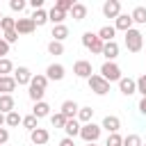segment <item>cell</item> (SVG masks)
<instances>
[{
	"label": "cell",
	"instance_id": "obj_1",
	"mask_svg": "<svg viewBox=\"0 0 146 146\" xmlns=\"http://www.w3.org/2000/svg\"><path fill=\"white\" fill-rule=\"evenodd\" d=\"M82 46H84L87 50L96 52V55H103L105 41H103V39L98 36V34H94V32H84V34H82Z\"/></svg>",
	"mask_w": 146,
	"mask_h": 146
},
{
	"label": "cell",
	"instance_id": "obj_2",
	"mask_svg": "<svg viewBox=\"0 0 146 146\" xmlns=\"http://www.w3.org/2000/svg\"><path fill=\"white\" fill-rule=\"evenodd\" d=\"M141 46H144V34L139 32V30H128L125 32V48L130 50V52H139L141 50Z\"/></svg>",
	"mask_w": 146,
	"mask_h": 146
},
{
	"label": "cell",
	"instance_id": "obj_3",
	"mask_svg": "<svg viewBox=\"0 0 146 146\" xmlns=\"http://www.w3.org/2000/svg\"><path fill=\"white\" fill-rule=\"evenodd\" d=\"M100 132H103V125H96L94 121H91V123H84V125L80 128V137H82L87 144H96L98 137H100Z\"/></svg>",
	"mask_w": 146,
	"mask_h": 146
},
{
	"label": "cell",
	"instance_id": "obj_4",
	"mask_svg": "<svg viewBox=\"0 0 146 146\" xmlns=\"http://www.w3.org/2000/svg\"><path fill=\"white\" fill-rule=\"evenodd\" d=\"M100 75L107 80V82H119L123 75H121V68L114 64V62H105L103 66H100Z\"/></svg>",
	"mask_w": 146,
	"mask_h": 146
},
{
	"label": "cell",
	"instance_id": "obj_5",
	"mask_svg": "<svg viewBox=\"0 0 146 146\" xmlns=\"http://www.w3.org/2000/svg\"><path fill=\"white\" fill-rule=\"evenodd\" d=\"M87 82H89V89H91L94 94H98V96H105V94L110 91V82H107L103 75H91Z\"/></svg>",
	"mask_w": 146,
	"mask_h": 146
},
{
	"label": "cell",
	"instance_id": "obj_6",
	"mask_svg": "<svg viewBox=\"0 0 146 146\" xmlns=\"http://www.w3.org/2000/svg\"><path fill=\"white\" fill-rule=\"evenodd\" d=\"M73 73L78 75V78H91L94 75V71H91V62H87V59H78L75 64H73Z\"/></svg>",
	"mask_w": 146,
	"mask_h": 146
},
{
	"label": "cell",
	"instance_id": "obj_7",
	"mask_svg": "<svg viewBox=\"0 0 146 146\" xmlns=\"http://www.w3.org/2000/svg\"><path fill=\"white\" fill-rule=\"evenodd\" d=\"M103 14H105V18H119L121 16V2L119 0H107L105 5H103Z\"/></svg>",
	"mask_w": 146,
	"mask_h": 146
},
{
	"label": "cell",
	"instance_id": "obj_8",
	"mask_svg": "<svg viewBox=\"0 0 146 146\" xmlns=\"http://www.w3.org/2000/svg\"><path fill=\"white\" fill-rule=\"evenodd\" d=\"M14 89H16L14 75H0V96H11Z\"/></svg>",
	"mask_w": 146,
	"mask_h": 146
},
{
	"label": "cell",
	"instance_id": "obj_9",
	"mask_svg": "<svg viewBox=\"0 0 146 146\" xmlns=\"http://www.w3.org/2000/svg\"><path fill=\"white\" fill-rule=\"evenodd\" d=\"M14 80H16V84H30L32 82V71L27 66H18L14 71Z\"/></svg>",
	"mask_w": 146,
	"mask_h": 146
},
{
	"label": "cell",
	"instance_id": "obj_10",
	"mask_svg": "<svg viewBox=\"0 0 146 146\" xmlns=\"http://www.w3.org/2000/svg\"><path fill=\"white\" fill-rule=\"evenodd\" d=\"M30 139H32V144H36V146H43V144H48L50 132H48L46 128H36V130L30 132Z\"/></svg>",
	"mask_w": 146,
	"mask_h": 146
},
{
	"label": "cell",
	"instance_id": "obj_11",
	"mask_svg": "<svg viewBox=\"0 0 146 146\" xmlns=\"http://www.w3.org/2000/svg\"><path fill=\"white\" fill-rule=\"evenodd\" d=\"M34 21L32 18H16V32L18 34H32L34 32Z\"/></svg>",
	"mask_w": 146,
	"mask_h": 146
},
{
	"label": "cell",
	"instance_id": "obj_12",
	"mask_svg": "<svg viewBox=\"0 0 146 146\" xmlns=\"http://www.w3.org/2000/svg\"><path fill=\"white\" fill-rule=\"evenodd\" d=\"M119 89H121L123 96H132V94L137 91V80H132V78H121V80H119Z\"/></svg>",
	"mask_w": 146,
	"mask_h": 146
},
{
	"label": "cell",
	"instance_id": "obj_13",
	"mask_svg": "<svg viewBox=\"0 0 146 146\" xmlns=\"http://www.w3.org/2000/svg\"><path fill=\"white\" fill-rule=\"evenodd\" d=\"M103 128H105L110 135H114V132H119V128H121V119L114 116V114H107V116L103 119Z\"/></svg>",
	"mask_w": 146,
	"mask_h": 146
},
{
	"label": "cell",
	"instance_id": "obj_14",
	"mask_svg": "<svg viewBox=\"0 0 146 146\" xmlns=\"http://www.w3.org/2000/svg\"><path fill=\"white\" fill-rule=\"evenodd\" d=\"M46 78H48V80H55V82L64 80V66H62V64H50V66L46 68Z\"/></svg>",
	"mask_w": 146,
	"mask_h": 146
},
{
	"label": "cell",
	"instance_id": "obj_15",
	"mask_svg": "<svg viewBox=\"0 0 146 146\" xmlns=\"http://www.w3.org/2000/svg\"><path fill=\"white\" fill-rule=\"evenodd\" d=\"M59 112H62L66 119H75V116H78V112H80V107H78V103H75V100H64Z\"/></svg>",
	"mask_w": 146,
	"mask_h": 146
},
{
	"label": "cell",
	"instance_id": "obj_16",
	"mask_svg": "<svg viewBox=\"0 0 146 146\" xmlns=\"http://www.w3.org/2000/svg\"><path fill=\"white\" fill-rule=\"evenodd\" d=\"M103 57H105L107 62H114V59L119 57V43H116V41H107L105 48H103Z\"/></svg>",
	"mask_w": 146,
	"mask_h": 146
},
{
	"label": "cell",
	"instance_id": "obj_17",
	"mask_svg": "<svg viewBox=\"0 0 146 146\" xmlns=\"http://www.w3.org/2000/svg\"><path fill=\"white\" fill-rule=\"evenodd\" d=\"M114 27H116V30H121V32L132 30V16H130V14H121V16L114 21Z\"/></svg>",
	"mask_w": 146,
	"mask_h": 146
},
{
	"label": "cell",
	"instance_id": "obj_18",
	"mask_svg": "<svg viewBox=\"0 0 146 146\" xmlns=\"http://www.w3.org/2000/svg\"><path fill=\"white\" fill-rule=\"evenodd\" d=\"M32 114H34L36 119H43V116H50V105H48L46 100H41V103H34V110H32Z\"/></svg>",
	"mask_w": 146,
	"mask_h": 146
},
{
	"label": "cell",
	"instance_id": "obj_19",
	"mask_svg": "<svg viewBox=\"0 0 146 146\" xmlns=\"http://www.w3.org/2000/svg\"><path fill=\"white\" fill-rule=\"evenodd\" d=\"M80 128H82V125H80L75 119H68V121H66V125H64V132H66V137H68V139H73L75 135H80Z\"/></svg>",
	"mask_w": 146,
	"mask_h": 146
},
{
	"label": "cell",
	"instance_id": "obj_20",
	"mask_svg": "<svg viewBox=\"0 0 146 146\" xmlns=\"http://www.w3.org/2000/svg\"><path fill=\"white\" fill-rule=\"evenodd\" d=\"M14 107H16V100H14V96H0V112H2V114H9V112H14Z\"/></svg>",
	"mask_w": 146,
	"mask_h": 146
},
{
	"label": "cell",
	"instance_id": "obj_21",
	"mask_svg": "<svg viewBox=\"0 0 146 146\" xmlns=\"http://www.w3.org/2000/svg\"><path fill=\"white\" fill-rule=\"evenodd\" d=\"M114 34H116V27L114 25H103L100 30H98V36L107 43V41H114Z\"/></svg>",
	"mask_w": 146,
	"mask_h": 146
},
{
	"label": "cell",
	"instance_id": "obj_22",
	"mask_svg": "<svg viewBox=\"0 0 146 146\" xmlns=\"http://www.w3.org/2000/svg\"><path fill=\"white\" fill-rule=\"evenodd\" d=\"M66 36H68V27H66L64 23H62V25H55V27H52V41H59V43H62V41H64Z\"/></svg>",
	"mask_w": 146,
	"mask_h": 146
},
{
	"label": "cell",
	"instance_id": "obj_23",
	"mask_svg": "<svg viewBox=\"0 0 146 146\" xmlns=\"http://www.w3.org/2000/svg\"><path fill=\"white\" fill-rule=\"evenodd\" d=\"M46 84H48V78L41 75V73H36V75H32L30 89H41V91H46Z\"/></svg>",
	"mask_w": 146,
	"mask_h": 146
},
{
	"label": "cell",
	"instance_id": "obj_24",
	"mask_svg": "<svg viewBox=\"0 0 146 146\" xmlns=\"http://www.w3.org/2000/svg\"><path fill=\"white\" fill-rule=\"evenodd\" d=\"M130 16H132V23L144 25V23H146V7H141V5H139V7H135Z\"/></svg>",
	"mask_w": 146,
	"mask_h": 146
},
{
	"label": "cell",
	"instance_id": "obj_25",
	"mask_svg": "<svg viewBox=\"0 0 146 146\" xmlns=\"http://www.w3.org/2000/svg\"><path fill=\"white\" fill-rule=\"evenodd\" d=\"M71 14H73L75 21H84V18H87V7H84L82 2H75L73 9H71Z\"/></svg>",
	"mask_w": 146,
	"mask_h": 146
},
{
	"label": "cell",
	"instance_id": "obj_26",
	"mask_svg": "<svg viewBox=\"0 0 146 146\" xmlns=\"http://www.w3.org/2000/svg\"><path fill=\"white\" fill-rule=\"evenodd\" d=\"M30 18L34 21V25H36V27H41V25H46V23H48V11H43V9H36V11H34Z\"/></svg>",
	"mask_w": 146,
	"mask_h": 146
},
{
	"label": "cell",
	"instance_id": "obj_27",
	"mask_svg": "<svg viewBox=\"0 0 146 146\" xmlns=\"http://www.w3.org/2000/svg\"><path fill=\"white\" fill-rule=\"evenodd\" d=\"M64 18H66V14H64V11H59V9H55V7L48 11V21H52L55 25H62V21H64Z\"/></svg>",
	"mask_w": 146,
	"mask_h": 146
},
{
	"label": "cell",
	"instance_id": "obj_28",
	"mask_svg": "<svg viewBox=\"0 0 146 146\" xmlns=\"http://www.w3.org/2000/svg\"><path fill=\"white\" fill-rule=\"evenodd\" d=\"M66 121H68V119H66L62 112H57V114H50V123H52V128H62V130H64Z\"/></svg>",
	"mask_w": 146,
	"mask_h": 146
},
{
	"label": "cell",
	"instance_id": "obj_29",
	"mask_svg": "<svg viewBox=\"0 0 146 146\" xmlns=\"http://www.w3.org/2000/svg\"><path fill=\"white\" fill-rule=\"evenodd\" d=\"M0 30H2V34H5V32H9V30H16V18L5 16V18L0 21Z\"/></svg>",
	"mask_w": 146,
	"mask_h": 146
},
{
	"label": "cell",
	"instance_id": "obj_30",
	"mask_svg": "<svg viewBox=\"0 0 146 146\" xmlns=\"http://www.w3.org/2000/svg\"><path fill=\"white\" fill-rule=\"evenodd\" d=\"M91 116H94V110H91V107H80L78 119H80L82 123H91Z\"/></svg>",
	"mask_w": 146,
	"mask_h": 146
},
{
	"label": "cell",
	"instance_id": "obj_31",
	"mask_svg": "<svg viewBox=\"0 0 146 146\" xmlns=\"http://www.w3.org/2000/svg\"><path fill=\"white\" fill-rule=\"evenodd\" d=\"M18 123H23V116H21L16 110H14V112H9V114H7V125H9V128H14V125H18Z\"/></svg>",
	"mask_w": 146,
	"mask_h": 146
},
{
	"label": "cell",
	"instance_id": "obj_32",
	"mask_svg": "<svg viewBox=\"0 0 146 146\" xmlns=\"http://www.w3.org/2000/svg\"><path fill=\"white\" fill-rule=\"evenodd\" d=\"M36 121H39V119H36L34 114H27V116H23V125H25V128H27L30 132L39 128V125H36Z\"/></svg>",
	"mask_w": 146,
	"mask_h": 146
},
{
	"label": "cell",
	"instance_id": "obj_33",
	"mask_svg": "<svg viewBox=\"0 0 146 146\" xmlns=\"http://www.w3.org/2000/svg\"><path fill=\"white\" fill-rule=\"evenodd\" d=\"M123 146H144V141L139 135H128V137H123Z\"/></svg>",
	"mask_w": 146,
	"mask_h": 146
},
{
	"label": "cell",
	"instance_id": "obj_34",
	"mask_svg": "<svg viewBox=\"0 0 146 146\" xmlns=\"http://www.w3.org/2000/svg\"><path fill=\"white\" fill-rule=\"evenodd\" d=\"M14 71V64H11V59H0V75H9Z\"/></svg>",
	"mask_w": 146,
	"mask_h": 146
},
{
	"label": "cell",
	"instance_id": "obj_35",
	"mask_svg": "<svg viewBox=\"0 0 146 146\" xmlns=\"http://www.w3.org/2000/svg\"><path fill=\"white\" fill-rule=\"evenodd\" d=\"M73 5H75L73 0H57V2H55V9H59V11L66 14L68 9H73Z\"/></svg>",
	"mask_w": 146,
	"mask_h": 146
},
{
	"label": "cell",
	"instance_id": "obj_36",
	"mask_svg": "<svg viewBox=\"0 0 146 146\" xmlns=\"http://www.w3.org/2000/svg\"><path fill=\"white\" fill-rule=\"evenodd\" d=\"M105 146H123V137H121L119 132H114V135H110V137H107Z\"/></svg>",
	"mask_w": 146,
	"mask_h": 146
},
{
	"label": "cell",
	"instance_id": "obj_37",
	"mask_svg": "<svg viewBox=\"0 0 146 146\" xmlns=\"http://www.w3.org/2000/svg\"><path fill=\"white\" fill-rule=\"evenodd\" d=\"M48 52H50V55H62V52H64V46H62L59 41H50V43H48Z\"/></svg>",
	"mask_w": 146,
	"mask_h": 146
},
{
	"label": "cell",
	"instance_id": "obj_38",
	"mask_svg": "<svg viewBox=\"0 0 146 146\" xmlns=\"http://www.w3.org/2000/svg\"><path fill=\"white\" fill-rule=\"evenodd\" d=\"M2 39H5L7 43H16V41H18V32H16V30H9V32L2 34Z\"/></svg>",
	"mask_w": 146,
	"mask_h": 146
},
{
	"label": "cell",
	"instance_id": "obj_39",
	"mask_svg": "<svg viewBox=\"0 0 146 146\" xmlns=\"http://www.w3.org/2000/svg\"><path fill=\"white\" fill-rule=\"evenodd\" d=\"M137 91H139V94L146 98V73H144V75L137 80Z\"/></svg>",
	"mask_w": 146,
	"mask_h": 146
},
{
	"label": "cell",
	"instance_id": "obj_40",
	"mask_svg": "<svg viewBox=\"0 0 146 146\" xmlns=\"http://www.w3.org/2000/svg\"><path fill=\"white\" fill-rule=\"evenodd\" d=\"M9 7H11V11H18V14H21V11L25 9V2H23V0H11Z\"/></svg>",
	"mask_w": 146,
	"mask_h": 146
},
{
	"label": "cell",
	"instance_id": "obj_41",
	"mask_svg": "<svg viewBox=\"0 0 146 146\" xmlns=\"http://www.w3.org/2000/svg\"><path fill=\"white\" fill-rule=\"evenodd\" d=\"M9 52V43L5 39H0V59H5V55Z\"/></svg>",
	"mask_w": 146,
	"mask_h": 146
},
{
	"label": "cell",
	"instance_id": "obj_42",
	"mask_svg": "<svg viewBox=\"0 0 146 146\" xmlns=\"http://www.w3.org/2000/svg\"><path fill=\"white\" fill-rule=\"evenodd\" d=\"M7 139H9V130L7 128H0V146H5Z\"/></svg>",
	"mask_w": 146,
	"mask_h": 146
},
{
	"label": "cell",
	"instance_id": "obj_43",
	"mask_svg": "<svg viewBox=\"0 0 146 146\" xmlns=\"http://www.w3.org/2000/svg\"><path fill=\"white\" fill-rule=\"evenodd\" d=\"M30 5H32V7H34V11H36V9H41V7H43V0H30Z\"/></svg>",
	"mask_w": 146,
	"mask_h": 146
},
{
	"label": "cell",
	"instance_id": "obj_44",
	"mask_svg": "<svg viewBox=\"0 0 146 146\" xmlns=\"http://www.w3.org/2000/svg\"><path fill=\"white\" fill-rule=\"evenodd\" d=\"M139 112L146 116V98H141V100H139Z\"/></svg>",
	"mask_w": 146,
	"mask_h": 146
},
{
	"label": "cell",
	"instance_id": "obj_45",
	"mask_svg": "<svg viewBox=\"0 0 146 146\" xmlns=\"http://www.w3.org/2000/svg\"><path fill=\"white\" fill-rule=\"evenodd\" d=\"M59 146H75V144H73V139H68V137H64V139L59 141Z\"/></svg>",
	"mask_w": 146,
	"mask_h": 146
},
{
	"label": "cell",
	"instance_id": "obj_46",
	"mask_svg": "<svg viewBox=\"0 0 146 146\" xmlns=\"http://www.w3.org/2000/svg\"><path fill=\"white\" fill-rule=\"evenodd\" d=\"M5 123H7V114H2V112H0V128H2Z\"/></svg>",
	"mask_w": 146,
	"mask_h": 146
},
{
	"label": "cell",
	"instance_id": "obj_47",
	"mask_svg": "<svg viewBox=\"0 0 146 146\" xmlns=\"http://www.w3.org/2000/svg\"><path fill=\"white\" fill-rule=\"evenodd\" d=\"M0 39H2V30H0Z\"/></svg>",
	"mask_w": 146,
	"mask_h": 146
},
{
	"label": "cell",
	"instance_id": "obj_48",
	"mask_svg": "<svg viewBox=\"0 0 146 146\" xmlns=\"http://www.w3.org/2000/svg\"><path fill=\"white\" fill-rule=\"evenodd\" d=\"M2 18H5V16H2V14H0V21H2Z\"/></svg>",
	"mask_w": 146,
	"mask_h": 146
},
{
	"label": "cell",
	"instance_id": "obj_49",
	"mask_svg": "<svg viewBox=\"0 0 146 146\" xmlns=\"http://www.w3.org/2000/svg\"><path fill=\"white\" fill-rule=\"evenodd\" d=\"M89 146H96V144H89Z\"/></svg>",
	"mask_w": 146,
	"mask_h": 146
},
{
	"label": "cell",
	"instance_id": "obj_50",
	"mask_svg": "<svg viewBox=\"0 0 146 146\" xmlns=\"http://www.w3.org/2000/svg\"><path fill=\"white\" fill-rule=\"evenodd\" d=\"M144 146H146V144H144Z\"/></svg>",
	"mask_w": 146,
	"mask_h": 146
}]
</instances>
